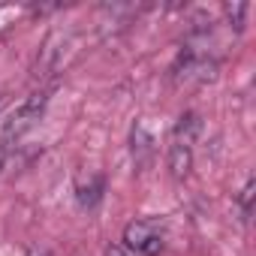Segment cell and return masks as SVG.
<instances>
[{
    "label": "cell",
    "instance_id": "obj_3",
    "mask_svg": "<svg viewBox=\"0 0 256 256\" xmlns=\"http://www.w3.org/2000/svg\"><path fill=\"white\" fill-rule=\"evenodd\" d=\"M124 247L130 250L133 256H157L163 250V226H160V220L139 217L133 223H126Z\"/></svg>",
    "mask_w": 256,
    "mask_h": 256
},
{
    "label": "cell",
    "instance_id": "obj_6",
    "mask_svg": "<svg viewBox=\"0 0 256 256\" xmlns=\"http://www.w3.org/2000/svg\"><path fill=\"white\" fill-rule=\"evenodd\" d=\"M226 12H229V18L235 22V30H241V28H244V16H247V4H235V6H229Z\"/></svg>",
    "mask_w": 256,
    "mask_h": 256
},
{
    "label": "cell",
    "instance_id": "obj_8",
    "mask_svg": "<svg viewBox=\"0 0 256 256\" xmlns=\"http://www.w3.org/2000/svg\"><path fill=\"white\" fill-rule=\"evenodd\" d=\"M28 256H52V253H48V250H42V247H34Z\"/></svg>",
    "mask_w": 256,
    "mask_h": 256
},
{
    "label": "cell",
    "instance_id": "obj_9",
    "mask_svg": "<svg viewBox=\"0 0 256 256\" xmlns=\"http://www.w3.org/2000/svg\"><path fill=\"white\" fill-rule=\"evenodd\" d=\"M4 157H6V148H4V145H0V166H4Z\"/></svg>",
    "mask_w": 256,
    "mask_h": 256
},
{
    "label": "cell",
    "instance_id": "obj_2",
    "mask_svg": "<svg viewBox=\"0 0 256 256\" xmlns=\"http://www.w3.org/2000/svg\"><path fill=\"white\" fill-rule=\"evenodd\" d=\"M199 133V118L196 114H184L175 126V136L169 145V169L175 178H184L193 166V139Z\"/></svg>",
    "mask_w": 256,
    "mask_h": 256
},
{
    "label": "cell",
    "instance_id": "obj_1",
    "mask_svg": "<svg viewBox=\"0 0 256 256\" xmlns=\"http://www.w3.org/2000/svg\"><path fill=\"white\" fill-rule=\"evenodd\" d=\"M46 102H48V94H30L6 120H4V133H0V145L10 148L12 142H18L28 130H34L36 120L42 118L46 112Z\"/></svg>",
    "mask_w": 256,
    "mask_h": 256
},
{
    "label": "cell",
    "instance_id": "obj_5",
    "mask_svg": "<svg viewBox=\"0 0 256 256\" xmlns=\"http://www.w3.org/2000/svg\"><path fill=\"white\" fill-rule=\"evenodd\" d=\"M253 187H256V181H253V178H247V184H244V190H241V196H238V205H241V214H244V220L250 217V199H253Z\"/></svg>",
    "mask_w": 256,
    "mask_h": 256
},
{
    "label": "cell",
    "instance_id": "obj_7",
    "mask_svg": "<svg viewBox=\"0 0 256 256\" xmlns=\"http://www.w3.org/2000/svg\"><path fill=\"white\" fill-rule=\"evenodd\" d=\"M106 256H133V253L126 250L124 244H114V247H108V250H106Z\"/></svg>",
    "mask_w": 256,
    "mask_h": 256
},
{
    "label": "cell",
    "instance_id": "obj_4",
    "mask_svg": "<svg viewBox=\"0 0 256 256\" xmlns=\"http://www.w3.org/2000/svg\"><path fill=\"white\" fill-rule=\"evenodd\" d=\"M214 70H217V64L211 58H205L199 52H187L181 66H178V78L181 82H211Z\"/></svg>",
    "mask_w": 256,
    "mask_h": 256
}]
</instances>
